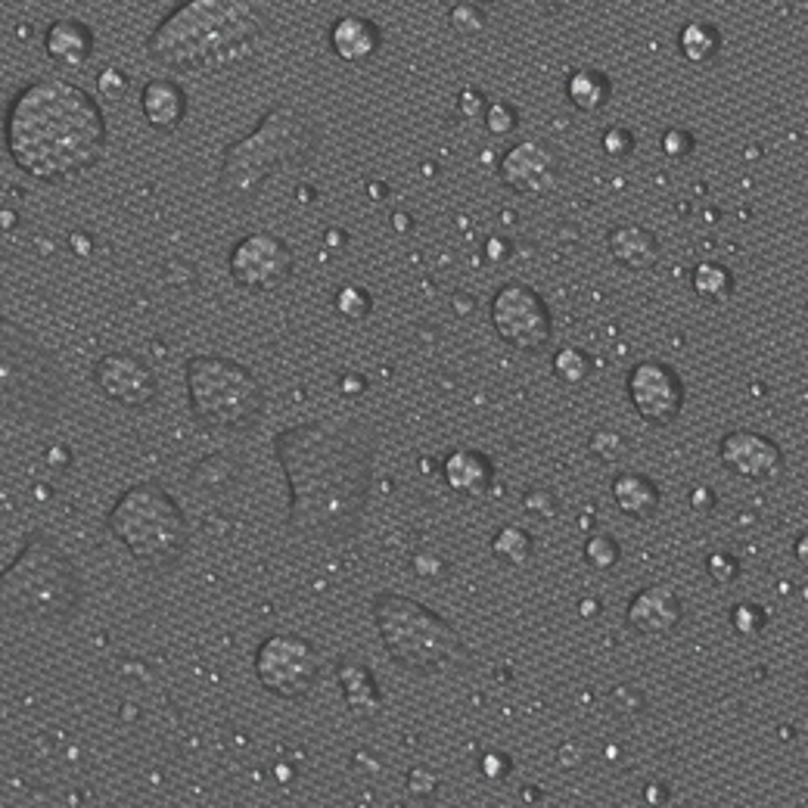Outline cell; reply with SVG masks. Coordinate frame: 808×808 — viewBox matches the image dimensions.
I'll use <instances>...</instances> for the list:
<instances>
[{
	"label": "cell",
	"instance_id": "28",
	"mask_svg": "<svg viewBox=\"0 0 808 808\" xmlns=\"http://www.w3.org/2000/svg\"><path fill=\"white\" fill-rule=\"evenodd\" d=\"M492 554L507 566H526L535 557V541L523 526H501L492 538Z\"/></svg>",
	"mask_w": 808,
	"mask_h": 808
},
{
	"label": "cell",
	"instance_id": "1",
	"mask_svg": "<svg viewBox=\"0 0 808 808\" xmlns=\"http://www.w3.org/2000/svg\"><path fill=\"white\" fill-rule=\"evenodd\" d=\"M377 432L361 420L327 417L286 426L274 457L290 485V532L305 541L355 538L373 485Z\"/></svg>",
	"mask_w": 808,
	"mask_h": 808
},
{
	"label": "cell",
	"instance_id": "21",
	"mask_svg": "<svg viewBox=\"0 0 808 808\" xmlns=\"http://www.w3.org/2000/svg\"><path fill=\"white\" fill-rule=\"evenodd\" d=\"M606 249L616 258V262L634 274L653 271L662 258V246L656 240L653 230L641 227V224H616L606 237Z\"/></svg>",
	"mask_w": 808,
	"mask_h": 808
},
{
	"label": "cell",
	"instance_id": "4",
	"mask_svg": "<svg viewBox=\"0 0 808 808\" xmlns=\"http://www.w3.org/2000/svg\"><path fill=\"white\" fill-rule=\"evenodd\" d=\"M314 122L296 106L268 109L258 125L224 150L218 187L230 199H252L271 175L305 165L314 156Z\"/></svg>",
	"mask_w": 808,
	"mask_h": 808
},
{
	"label": "cell",
	"instance_id": "26",
	"mask_svg": "<svg viewBox=\"0 0 808 808\" xmlns=\"http://www.w3.org/2000/svg\"><path fill=\"white\" fill-rule=\"evenodd\" d=\"M678 50L687 63L706 66L721 53V32L712 22H687L678 35Z\"/></svg>",
	"mask_w": 808,
	"mask_h": 808
},
{
	"label": "cell",
	"instance_id": "16",
	"mask_svg": "<svg viewBox=\"0 0 808 808\" xmlns=\"http://www.w3.org/2000/svg\"><path fill=\"white\" fill-rule=\"evenodd\" d=\"M718 460L734 476L749 482H771L784 473V451L774 439L753 429H734L718 442Z\"/></svg>",
	"mask_w": 808,
	"mask_h": 808
},
{
	"label": "cell",
	"instance_id": "48",
	"mask_svg": "<svg viewBox=\"0 0 808 808\" xmlns=\"http://www.w3.org/2000/svg\"><path fill=\"white\" fill-rule=\"evenodd\" d=\"M579 613H582V616H600V600H594V597H588V600H582V606H579Z\"/></svg>",
	"mask_w": 808,
	"mask_h": 808
},
{
	"label": "cell",
	"instance_id": "5",
	"mask_svg": "<svg viewBox=\"0 0 808 808\" xmlns=\"http://www.w3.org/2000/svg\"><path fill=\"white\" fill-rule=\"evenodd\" d=\"M81 600V579L69 554L35 529L13 563L0 572V613L66 622Z\"/></svg>",
	"mask_w": 808,
	"mask_h": 808
},
{
	"label": "cell",
	"instance_id": "24",
	"mask_svg": "<svg viewBox=\"0 0 808 808\" xmlns=\"http://www.w3.org/2000/svg\"><path fill=\"white\" fill-rule=\"evenodd\" d=\"M336 681L342 687V697H345V703H349V709L364 712V715L380 712L383 697H380V687H377V681H373V675H370L367 666L345 659V662H339Z\"/></svg>",
	"mask_w": 808,
	"mask_h": 808
},
{
	"label": "cell",
	"instance_id": "29",
	"mask_svg": "<svg viewBox=\"0 0 808 808\" xmlns=\"http://www.w3.org/2000/svg\"><path fill=\"white\" fill-rule=\"evenodd\" d=\"M554 373L566 386H582L594 373V358L585 349H560L554 358Z\"/></svg>",
	"mask_w": 808,
	"mask_h": 808
},
{
	"label": "cell",
	"instance_id": "34",
	"mask_svg": "<svg viewBox=\"0 0 808 808\" xmlns=\"http://www.w3.org/2000/svg\"><path fill=\"white\" fill-rule=\"evenodd\" d=\"M485 128L498 134V137H507L519 128V109L507 100H495L485 106Z\"/></svg>",
	"mask_w": 808,
	"mask_h": 808
},
{
	"label": "cell",
	"instance_id": "9",
	"mask_svg": "<svg viewBox=\"0 0 808 808\" xmlns=\"http://www.w3.org/2000/svg\"><path fill=\"white\" fill-rule=\"evenodd\" d=\"M187 395L193 417L209 429H249L265 414V386L240 361L193 355L187 361Z\"/></svg>",
	"mask_w": 808,
	"mask_h": 808
},
{
	"label": "cell",
	"instance_id": "23",
	"mask_svg": "<svg viewBox=\"0 0 808 808\" xmlns=\"http://www.w3.org/2000/svg\"><path fill=\"white\" fill-rule=\"evenodd\" d=\"M613 501L631 519H650L659 510V488L641 473H619L613 479Z\"/></svg>",
	"mask_w": 808,
	"mask_h": 808
},
{
	"label": "cell",
	"instance_id": "13",
	"mask_svg": "<svg viewBox=\"0 0 808 808\" xmlns=\"http://www.w3.org/2000/svg\"><path fill=\"white\" fill-rule=\"evenodd\" d=\"M625 392L647 423L669 426L684 408V380L666 361H641L628 370Z\"/></svg>",
	"mask_w": 808,
	"mask_h": 808
},
{
	"label": "cell",
	"instance_id": "14",
	"mask_svg": "<svg viewBox=\"0 0 808 808\" xmlns=\"http://www.w3.org/2000/svg\"><path fill=\"white\" fill-rule=\"evenodd\" d=\"M94 383L109 401L122 404V408H134V411L150 408L159 395L156 370L131 352L103 355L94 364Z\"/></svg>",
	"mask_w": 808,
	"mask_h": 808
},
{
	"label": "cell",
	"instance_id": "37",
	"mask_svg": "<svg viewBox=\"0 0 808 808\" xmlns=\"http://www.w3.org/2000/svg\"><path fill=\"white\" fill-rule=\"evenodd\" d=\"M600 147H603V153L610 156V159L622 162V159H628L634 153V134L628 128H622V125H613V128L603 131Z\"/></svg>",
	"mask_w": 808,
	"mask_h": 808
},
{
	"label": "cell",
	"instance_id": "41",
	"mask_svg": "<svg viewBox=\"0 0 808 808\" xmlns=\"http://www.w3.org/2000/svg\"><path fill=\"white\" fill-rule=\"evenodd\" d=\"M97 84H100V94H103V97L119 100V97L128 91V75H125L122 69H106V72L97 78Z\"/></svg>",
	"mask_w": 808,
	"mask_h": 808
},
{
	"label": "cell",
	"instance_id": "17",
	"mask_svg": "<svg viewBox=\"0 0 808 808\" xmlns=\"http://www.w3.org/2000/svg\"><path fill=\"white\" fill-rule=\"evenodd\" d=\"M684 619V603L669 585H650L638 591L628 603L625 622L644 638H666Z\"/></svg>",
	"mask_w": 808,
	"mask_h": 808
},
{
	"label": "cell",
	"instance_id": "47",
	"mask_svg": "<svg viewBox=\"0 0 808 808\" xmlns=\"http://www.w3.org/2000/svg\"><path fill=\"white\" fill-rule=\"evenodd\" d=\"M666 787H656V784H650L647 790H644V799H650V802H666Z\"/></svg>",
	"mask_w": 808,
	"mask_h": 808
},
{
	"label": "cell",
	"instance_id": "45",
	"mask_svg": "<svg viewBox=\"0 0 808 808\" xmlns=\"http://www.w3.org/2000/svg\"><path fill=\"white\" fill-rule=\"evenodd\" d=\"M485 255L492 258V262H507V258L513 255V249H510V243H507V240L492 237V240L485 243Z\"/></svg>",
	"mask_w": 808,
	"mask_h": 808
},
{
	"label": "cell",
	"instance_id": "33",
	"mask_svg": "<svg viewBox=\"0 0 808 808\" xmlns=\"http://www.w3.org/2000/svg\"><path fill=\"white\" fill-rule=\"evenodd\" d=\"M448 25H451V32L473 38L485 28V13L479 4H473V0H460V4H454L448 13Z\"/></svg>",
	"mask_w": 808,
	"mask_h": 808
},
{
	"label": "cell",
	"instance_id": "10",
	"mask_svg": "<svg viewBox=\"0 0 808 808\" xmlns=\"http://www.w3.org/2000/svg\"><path fill=\"white\" fill-rule=\"evenodd\" d=\"M255 678L280 700H305L321 678V653L299 634H274L252 659Z\"/></svg>",
	"mask_w": 808,
	"mask_h": 808
},
{
	"label": "cell",
	"instance_id": "44",
	"mask_svg": "<svg viewBox=\"0 0 808 808\" xmlns=\"http://www.w3.org/2000/svg\"><path fill=\"white\" fill-rule=\"evenodd\" d=\"M485 109V97H482V91H476V88H467V91H460V112L467 115H479Z\"/></svg>",
	"mask_w": 808,
	"mask_h": 808
},
{
	"label": "cell",
	"instance_id": "22",
	"mask_svg": "<svg viewBox=\"0 0 808 808\" xmlns=\"http://www.w3.org/2000/svg\"><path fill=\"white\" fill-rule=\"evenodd\" d=\"M44 50L63 69H81L94 56V32L81 19H56L44 35Z\"/></svg>",
	"mask_w": 808,
	"mask_h": 808
},
{
	"label": "cell",
	"instance_id": "50",
	"mask_svg": "<svg viewBox=\"0 0 808 808\" xmlns=\"http://www.w3.org/2000/svg\"><path fill=\"white\" fill-rule=\"evenodd\" d=\"M799 560H802V563H805V535H802V538H799Z\"/></svg>",
	"mask_w": 808,
	"mask_h": 808
},
{
	"label": "cell",
	"instance_id": "31",
	"mask_svg": "<svg viewBox=\"0 0 808 808\" xmlns=\"http://www.w3.org/2000/svg\"><path fill=\"white\" fill-rule=\"evenodd\" d=\"M336 311H339V317H345V321L361 324L373 311V296L364 290V286H355V283L342 286V290L336 293Z\"/></svg>",
	"mask_w": 808,
	"mask_h": 808
},
{
	"label": "cell",
	"instance_id": "35",
	"mask_svg": "<svg viewBox=\"0 0 808 808\" xmlns=\"http://www.w3.org/2000/svg\"><path fill=\"white\" fill-rule=\"evenodd\" d=\"M706 572H709V579L715 582V585H721V588H728V585H734L737 579H740V560L734 557V554H728V551H715V554H709V560H706Z\"/></svg>",
	"mask_w": 808,
	"mask_h": 808
},
{
	"label": "cell",
	"instance_id": "30",
	"mask_svg": "<svg viewBox=\"0 0 808 808\" xmlns=\"http://www.w3.org/2000/svg\"><path fill=\"white\" fill-rule=\"evenodd\" d=\"M585 560L591 569L597 572H610L619 566L622 560V551H619V541L613 535H606V532H597L585 541Z\"/></svg>",
	"mask_w": 808,
	"mask_h": 808
},
{
	"label": "cell",
	"instance_id": "25",
	"mask_svg": "<svg viewBox=\"0 0 808 808\" xmlns=\"http://www.w3.org/2000/svg\"><path fill=\"white\" fill-rule=\"evenodd\" d=\"M566 97H569V103L575 109L585 112V115L600 112L613 97V81L606 78V72H600V69H575L566 78Z\"/></svg>",
	"mask_w": 808,
	"mask_h": 808
},
{
	"label": "cell",
	"instance_id": "6",
	"mask_svg": "<svg viewBox=\"0 0 808 808\" xmlns=\"http://www.w3.org/2000/svg\"><path fill=\"white\" fill-rule=\"evenodd\" d=\"M370 613L386 653L404 672L439 675L460 669L470 659V650L457 628L411 597L383 591L373 597Z\"/></svg>",
	"mask_w": 808,
	"mask_h": 808
},
{
	"label": "cell",
	"instance_id": "19",
	"mask_svg": "<svg viewBox=\"0 0 808 808\" xmlns=\"http://www.w3.org/2000/svg\"><path fill=\"white\" fill-rule=\"evenodd\" d=\"M442 479L460 498H482L495 482V464L476 448H457L445 457Z\"/></svg>",
	"mask_w": 808,
	"mask_h": 808
},
{
	"label": "cell",
	"instance_id": "3",
	"mask_svg": "<svg viewBox=\"0 0 808 808\" xmlns=\"http://www.w3.org/2000/svg\"><path fill=\"white\" fill-rule=\"evenodd\" d=\"M265 28L252 0H184L147 38V56L171 72H212L243 60Z\"/></svg>",
	"mask_w": 808,
	"mask_h": 808
},
{
	"label": "cell",
	"instance_id": "15",
	"mask_svg": "<svg viewBox=\"0 0 808 808\" xmlns=\"http://www.w3.org/2000/svg\"><path fill=\"white\" fill-rule=\"evenodd\" d=\"M498 181L519 196H544L560 184V156L544 140H519L501 156Z\"/></svg>",
	"mask_w": 808,
	"mask_h": 808
},
{
	"label": "cell",
	"instance_id": "32",
	"mask_svg": "<svg viewBox=\"0 0 808 808\" xmlns=\"http://www.w3.org/2000/svg\"><path fill=\"white\" fill-rule=\"evenodd\" d=\"M731 625L740 638H759V634L768 628V613L765 606L759 603H737L731 610Z\"/></svg>",
	"mask_w": 808,
	"mask_h": 808
},
{
	"label": "cell",
	"instance_id": "36",
	"mask_svg": "<svg viewBox=\"0 0 808 808\" xmlns=\"http://www.w3.org/2000/svg\"><path fill=\"white\" fill-rule=\"evenodd\" d=\"M591 451L597 460H603V464H616V460L625 454V439L616 429H597L591 436Z\"/></svg>",
	"mask_w": 808,
	"mask_h": 808
},
{
	"label": "cell",
	"instance_id": "20",
	"mask_svg": "<svg viewBox=\"0 0 808 808\" xmlns=\"http://www.w3.org/2000/svg\"><path fill=\"white\" fill-rule=\"evenodd\" d=\"M140 109L143 119L156 131H178L187 115V94L184 88L168 75L150 78L140 91Z\"/></svg>",
	"mask_w": 808,
	"mask_h": 808
},
{
	"label": "cell",
	"instance_id": "42",
	"mask_svg": "<svg viewBox=\"0 0 808 808\" xmlns=\"http://www.w3.org/2000/svg\"><path fill=\"white\" fill-rule=\"evenodd\" d=\"M439 790V777L432 771H423V768H414L408 774V793L411 796H432Z\"/></svg>",
	"mask_w": 808,
	"mask_h": 808
},
{
	"label": "cell",
	"instance_id": "8",
	"mask_svg": "<svg viewBox=\"0 0 808 808\" xmlns=\"http://www.w3.org/2000/svg\"><path fill=\"white\" fill-rule=\"evenodd\" d=\"M63 395L60 367L44 345L22 327L0 317V414L44 423Z\"/></svg>",
	"mask_w": 808,
	"mask_h": 808
},
{
	"label": "cell",
	"instance_id": "18",
	"mask_svg": "<svg viewBox=\"0 0 808 808\" xmlns=\"http://www.w3.org/2000/svg\"><path fill=\"white\" fill-rule=\"evenodd\" d=\"M330 50L339 56L342 63H352V66H361L367 60H373L383 44V35H380V25L367 19V16H339L333 25H330Z\"/></svg>",
	"mask_w": 808,
	"mask_h": 808
},
{
	"label": "cell",
	"instance_id": "2",
	"mask_svg": "<svg viewBox=\"0 0 808 808\" xmlns=\"http://www.w3.org/2000/svg\"><path fill=\"white\" fill-rule=\"evenodd\" d=\"M7 153L47 184H63L94 168L106 147L100 103L63 78H38L13 97L4 119Z\"/></svg>",
	"mask_w": 808,
	"mask_h": 808
},
{
	"label": "cell",
	"instance_id": "12",
	"mask_svg": "<svg viewBox=\"0 0 808 808\" xmlns=\"http://www.w3.org/2000/svg\"><path fill=\"white\" fill-rule=\"evenodd\" d=\"M227 271L240 290L249 293H271L293 277L296 255L283 237L258 230V234L243 237L227 258Z\"/></svg>",
	"mask_w": 808,
	"mask_h": 808
},
{
	"label": "cell",
	"instance_id": "43",
	"mask_svg": "<svg viewBox=\"0 0 808 808\" xmlns=\"http://www.w3.org/2000/svg\"><path fill=\"white\" fill-rule=\"evenodd\" d=\"M482 774L488 777V781H501V777L510 774V756L507 753H498V749H492V753H485L482 756Z\"/></svg>",
	"mask_w": 808,
	"mask_h": 808
},
{
	"label": "cell",
	"instance_id": "11",
	"mask_svg": "<svg viewBox=\"0 0 808 808\" xmlns=\"http://www.w3.org/2000/svg\"><path fill=\"white\" fill-rule=\"evenodd\" d=\"M492 327L516 352H541L554 336L551 308L529 283L510 280L492 299Z\"/></svg>",
	"mask_w": 808,
	"mask_h": 808
},
{
	"label": "cell",
	"instance_id": "39",
	"mask_svg": "<svg viewBox=\"0 0 808 808\" xmlns=\"http://www.w3.org/2000/svg\"><path fill=\"white\" fill-rule=\"evenodd\" d=\"M414 572L420 579H445L448 575V560L436 551H417L414 560H411Z\"/></svg>",
	"mask_w": 808,
	"mask_h": 808
},
{
	"label": "cell",
	"instance_id": "46",
	"mask_svg": "<svg viewBox=\"0 0 808 808\" xmlns=\"http://www.w3.org/2000/svg\"><path fill=\"white\" fill-rule=\"evenodd\" d=\"M690 507H694V510H712L715 507V492L709 485L694 488V492H690Z\"/></svg>",
	"mask_w": 808,
	"mask_h": 808
},
{
	"label": "cell",
	"instance_id": "27",
	"mask_svg": "<svg viewBox=\"0 0 808 808\" xmlns=\"http://www.w3.org/2000/svg\"><path fill=\"white\" fill-rule=\"evenodd\" d=\"M690 286H694V293L703 299V302H728L734 296V274L728 265H721V262H700L694 268V274H690Z\"/></svg>",
	"mask_w": 808,
	"mask_h": 808
},
{
	"label": "cell",
	"instance_id": "49",
	"mask_svg": "<svg viewBox=\"0 0 808 808\" xmlns=\"http://www.w3.org/2000/svg\"><path fill=\"white\" fill-rule=\"evenodd\" d=\"M342 389L349 392V389H364V380H355V383H349V380H342Z\"/></svg>",
	"mask_w": 808,
	"mask_h": 808
},
{
	"label": "cell",
	"instance_id": "7",
	"mask_svg": "<svg viewBox=\"0 0 808 808\" xmlns=\"http://www.w3.org/2000/svg\"><path fill=\"white\" fill-rule=\"evenodd\" d=\"M106 529L125 551L153 572L178 566L190 544V523L181 504L159 482H137L106 516Z\"/></svg>",
	"mask_w": 808,
	"mask_h": 808
},
{
	"label": "cell",
	"instance_id": "38",
	"mask_svg": "<svg viewBox=\"0 0 808 808\" xmlns=\"http://www.w3.org/2000/svg\"><path fill=\"white\" fill-rule=\"evenodd\" d=\"M694 150H697V137L690 131L669 128L666 134H662V153H666L669 159H687Z\"/></svg>",
	"mask_w": 808,
	"mask_h": 808
},
{
	"label": "cell",
	"instance_id": "40",
	"mask_svg": "<svg viewBox=\"0 0 808 808\" xmlns=\"http://www.w3.org/2000/svg\"><path fill=\"white\" fill-rule=\"evenodd\" d=\"M523 510L529 513V516H541V519H547V516H557V498L547 492V488H532V492L523 498Z\"/></svg>",
	"mask_w": 808,
	"mask_h": 808
}]
</instances>
